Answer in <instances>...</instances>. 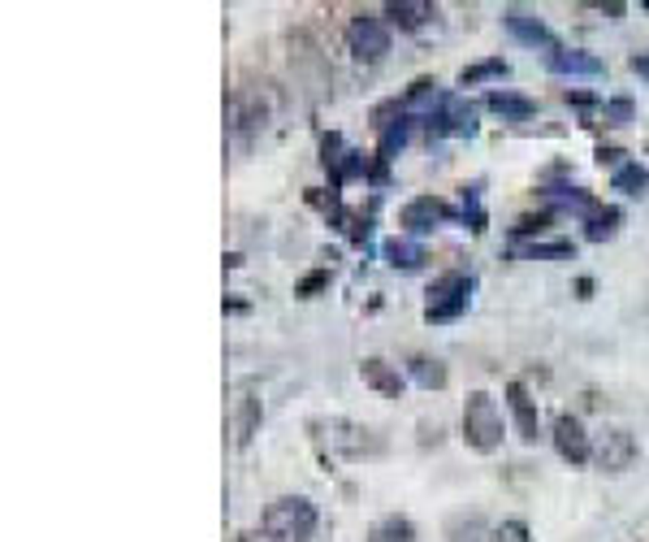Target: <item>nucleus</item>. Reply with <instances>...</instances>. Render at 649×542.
Listing matches in <instances>:
<instances>
[{
  "label": "nucleus",
  "mask_w": 649,
  "mask_h": 542,
  "mask_svg": "<svg viewBox=\"0 0 649 542\" xmlns=\"http://www.w3.org/2000/svg\"><path fill=\"white\" fill-rule=\"evenodd\" d=\"M502 27L516 35L519 44H528V48H550V53L558 48V44H554V35H550V27H546L541 18L524 13V9H507V13H502Z\"/></svg>",
  "instance_id": "9b49d317"
},
{
  "label": "nucleus",
  "mask_w": 649,
  "mask_h": 542,
  "mask_svg": "<svg viewBox=\"0 0 649 542\" xmlns=\"http://www.w3.org/2000/svg\"><path fill=\"white\" fill-rule=\"evenodd\" d=\"M546 222H550V213H541V217H519V226H516V235H541L546 231Z\"/></svg>",
  "instance_id": "c85d7f7f"
},
{
  "label": "nucleus",
  "mask_w": 649,
  "mask_h": 542,
  "mask_svg": "<svg viewBox=\"0 0 649 542\" xmlns=\"http://www.w3.org/2000/svg\"><path fill=\"white\" fill-rule=\"evenodd\" d=\"M368 542H416V525H412L407 516L389 512V516H381V521L368 525Z\"/></svg>",
  "instance_id": "f3484780"
},
{
  "label": "nucleus",
  "mask_w": 649,
  "mask_h": 542,
  "mask_svg": "<svg viewBox=\"0 0 649 542\" xmlns=\"http://www.w3.org/2000/svg\"><path fill=\"white\" fill-rule=\"evenodd\" d=\"M324 287H329V270H316V273H308V278L294 287V295H299V300H312V295L324 291Z\"/></svg>",
  "instance_id": "cd10ccee"
},
{
  "label": "nucleus",
  "mask_w": 649,
  "mask_h": 542,
  "mask_svg": "<svg viewBox=\"0 0 649 542\" xmlns=\"http://www.w3.org/2000/svg\"><path fill=\"white\" fill-rule=\"evenodd\" d=\"M381 18H386V27H398V31H421L424 22L437 18V9L424 4V0H389L381 9Z\"/></svg>",
  "instance_id": "4468645a"
},
{
  "label": "nucleus",
  "mask_w": 649,
  "mask_h": 542,
  "mask_svg": "<svg viewBox=\"0 0 649 542\" xmlns=\"http://www.w3.org/2000/svg\"><path fill=\"white\" fill-rule=\"evenodd\" d=\"M489 542H537V538H533V530H528L524 521H502V525L489 534Z\"/></svg>",
  "instance_id": "a878e982"
},
{
  "label": "nucleus",
  "mask_w": 649,
  "mask_h": 542,
  "mask_svg": "<svg viewBox=\"0 0 649 542\" xmlns=\"http://www.w3.org/2000/svg\"><path fill=\"white\" fill-rule=\"evenodd\" d=\"M472 295V278L468 273H442L433 287H429V304H424V321H454Z\"/></svg>",
  "instance_id": "7ed1b4c3"
},
{
  "label": "nucleus",
  "mask_w": 649,
  "mask_h": 542,
  "mask_svg": "<svg viewBox=\"0 0 649 542\" xmlns=\"http://www.w3.org/2000/svg\"><path fill=\"white\" fill-rule=\"evenodd\" d=\"M619 226V208H597L593 217H589V231L584 235L593 239V243H602V239H611Z\"/></svg>",
  "instance_id": "b1692460"
},
{
  "label": "nucleus",
  "mask_w": 649,
  "mask_h": 542,
  "mask_svg": "<svg viewBox=\"0 0 649 542\" xmlns=\"http://www.w3.org/2000/svg\"><path fill=\"white\" fill-rule=\"evenodd\" d=\"M550 439H554V451H558L567 465H589V460H593V442H589V434H584L581 417H572V412L554 417Z\"/></svg>",
  "instance_id": "1a4fd4ad"
},
{
  "label": "nucleus",
  "mask_w": 649,
  "mask_h": 542,
  "mask_svg": "<svg viewBox=\"0 0 649 542\" xmlns=\"http://www.w3.org/2000/svg\"><path fill=\"white\" fill-rule=\"evenodd\" d=\"M407 373L421 382L424 391H442V386H446V377H451L442 360H429V356H412V360H407Z\"/></svg>",
  "instance_id": "aec40b11"
},
{
  "label": "nucleus",
  "mask_w": 649,
  "mask_h": 542,
  "mask_svg": "<svg viewBox=\"0 0 649 542\" xmlns=\"http://www.w3.org/2000/svg\"><path fill=\"white\" fill-rule=\"evenodd\" d=\"M359 377H364V386H373L377 395H386V400H398L403 395V373L386 365V360H377V356H368L364 365H359Z\"/></svg>",
  "instance_id": "2eb2a0df"
},
{
  "label": "nucleus",
  "mask_w": 649,
  "mask_h": 542,
  "mask_svg": "<svg viewBox=\"0 0 649 542\" xmlns=\"http://www.w3.org/2000/svg\"><path fill=\"white\" fill-rule=\"evenodd\" d=\"M649 182V174L641 170V166H623V170H615V191H641Z\"/></svg>",
  "instance_id": "bb28decb"
},
{
  "label": "nucleus",
  "mask_w": 649,
  "mask_h": 542,
  "mask_svg": "<svg viewBox=\"0 0 649 542\" xmlns=\"http://www.w3.org/2000/svg\"><path fill=\"white\" fill-rule=\"evenodd\" d=\"M489 78H507V61L502 57H489V61L459 69V87H477V83H489Z\"/></svg>",
  "instance_id": "412c9836"
},
{
  "label": "nucleus",
  "mask_w": 649,
  "mask_h": 542,
  "mask_svg": "<svg viewBox=\"0 0 649 542\" xmlns=\"http://www.w3.org/2000/svg\"><path fill=\"white\" fill-rule=\"evenodd\" d=\"M463 442L472 451H485V456L502 447V412L485 391H472L468 404H463Z\"/></svg>",
  "instance_id": "f03ea898"
},
{
  "label": "nucleus",
  "mask_w": 649,
  "mask_h": 542,
  "mask_svg": "<svg viewBox=\"0 0 649 542\" xmlns=\"http://www.w3.org/2000/svg\"><path fill=\"white\" fill-rule=\"evenodd\" d=\"M407 139H412V117H407V113H398L386 131H381V148H377V157H381V161L398 157V152L407 148Z\"/></svg>",
  "instance_id": "6ab92c4d"
},
{
  "label": "nucleus",
  "mask_w": 649,
  "mask_h": 542,
  "mask_svg": "<svg viewBox=\"0 0 649 542\" xmlns=\"http://www.w3.org/2000/svg\"><path fill=\"white\" fill-rule=\"evenodd\" d=\"M628 66L637 69V74H641V78H649V53H637V57H632V61H628Z\"/></svg>",
  "instance_id": "7c9ffc66"
},
{
  "label": "nucleus",
  "mask_w": 649,
  "mask_h": 542,
  "mask_svg": "<svg viewBox=\"0 0 649 542\" xmlns=\"http://www.w3.org/2000/svg\"><path fill=\"white\" fill-rule=\"evenodd\" d=\"M226 122H229V131H234V139H252L268 122V104L252 87H234L229 104H226Z\"/></svg>",
  "instance_id": "39448f33"
},
{
  "label": "nucleus",
  "mask_w": 649,
  "mask_h": 542,
  "mask_svg": "<svg viewBox=\"0 0 649 542\" xmlns=\"http://www.w3.org/2000/svg\"><path fill=\"white\" fill-rule=\"evenodd\" d=\"M347 48L356 53L359 61H381L389 53L386 18H377V13H356L351 27H347Z\"/></svg>",
  "instance_id": "20e7f679"
},
{
  "label": "nucleus",
  "mask_w": 649,
  "mask_h": 542,
  "mask_svg": "<svg viewBox=\"0 0 649 542\" xmlns=\"http://www.w3.org/2000/svg\"><path fill=\"white\" fill-rule=\"evenodd\" d=\"M238 542H273L264 530H252V534H238Z\"/></svg>",
  "instance_id": "473e14b6"
},
{
  "label": "nucleus",
  "mask_w": 649,
  "mask_h": 542,
  "mask_svg": "<svg viewBox=\"0 0 649 542\" xmlns=\"http://www.w3.org/2000/svg\"><path fill=\"white\" fill-rule=\"evenodd\" d=\"M329 174H333V187L351 182V178H359V174L368 178V157H364V152H342V161H338Z\"/></svg>",
  "instance_id": "5701e85b"
},
{
  "label": "nucleus",
  "mask_w": 649,
  "mask_h": 542,
  "mask_svg": "<svg viewBox=\"0 0 649 542\" xmlns=\"http://www.w3.org/2000/svg\"><path fill=\"white\" fill-rule=\"evenodd\" d=\"M623 157H628L623 148H597V161H602V166H619V170H623Z\"/></svg>",
  "instance_id": "c756f323"
},
{
  "label": "nucleus",
  "mask_w": 649,
  "mask_h": 542,
  "mask_svg": "<svg viewBox=\"0 0 649 542\" xmlns=\"http://www.w3.org/2000/svg\"><path fill=\"white\" fill-rule=\"evenodd\" d=\"M485 104L498 113V117H507V122H528L533 113H537V101L533 96H519V92H489L485 96Z\"/></svg>",
  "instance_id": "dca6fc26"
},
{
  "label": "nucleus",
  "mask_w": 649,
  "mask_h": 542,
  "mask_svg": "<svg viewBox=\"0 0 649 542\" xmlns=\"http://www.w3.org/2000/svg\"><path fill=\"white\" fill-rule=\"evenodd\" d=\"M454 217V208L446 200H437V196H416V200H407L398 208V226L407 231V235H433L437 226H446Z\"/></svg>",
  "instance_id": "423d86ee"
},
{
  "label": "nucleus",
  "mask_w": 649,
  "mask_h": 542,
  "mask_svg": "<svg viewBox=\"0 0 649 542\" xmlns=\"http://www.w3.org/2000/svg\"><path fill=\"white\" fill-rule=\"evenodd\" d=\"M567 104H581V109H589L593 96H589V92H567Z\"/></svg>",
  "instance_id": "2f4dec72"
},
{
  "label": "nucleus",
  "mask_w": 649,
  "mask_h": 542,
  "mask_svg": "<svg viewBox=\"0 0 649 542\" xmlns=\"http://www.w3.org/2000/svg\"><path fill=\"white\" fill-rule=\"evenodd\" d=\"M316 525H321L316 504L303 499V495H282V499H273L264 508V516H260V530L273 542H308L316 534Z\"/></svg>",
  "instance_id": "f257e3e1"
},
{
  "label": "nucleus",
  "mask_w": 649,
  "mask_h": 542,
  "mask_svg": "<svg viewBox=\"0 0 649 542\" xmlns=\"http://www.w3.org/2000/svg\"><path fill=\"white\" fill-rule=\"evenodd\" d=\"M524 256H533V261H554V256H576V243H567V239H554V243H528V247H524Z\"/></svg>",
  "instance_id": "393cba45"
},
{
  "label": "nucleus",
  "mask_w": 649,
  "mask_h": 542,
  "mask_svg": "<svg viewBox=\"0 0 649 542\" xmlns=\"http://www.w3.org/2000/svg\"><path fill=\"white\" fill-rule=\"evenodd\" d=\"M260 421H264V404H260L256 386H243L238 395H234V404H229V442L243 451V447H252V439L260 434Z\"/></svg>",
  "instance_id": "0eeeda50"
},
{
  "label": "nucleus",
  "mask_w": 649,
  "mask_h": 542,
  "mask_svg": "<svg viewBox=\"0 0 649 542\" xmlns=\"http://www.w3.org/2000/svg\"><path fill=\"white\" fill-rule=\"evenodd\" d=\"M324 442H329V451H338V456H347V460L377 456V451H381V442L373 439V430L351 425V421H324Z\"/></svg>",
  "instance_id": "6e6552de"
},
{
  "label": "nucleus",
  "mask_w": 649,
  "mask_h": 542,
  "mask_svg": "<svg viewBox=\"0 0 649 542\" xmlns=\"http://www.w3.org/2000/svg\"><path fill=\"white\" fill-rule=\"evenodd\" d=\"M546 69L550 74H589V78H597V74H606L602 66V57H593V53H584V48H554L546 53Z\"/></svg>",
  "instance_id": "ddd939ff"
},
{
  "label": "nucleus",
  "mask_w": 649,
  "mask_h": 542,
  "mask_svg": "<svg viewBox=\"0 0 649 542\" xmlns=\"http://www.w3.org/2000/svg\"><path fill=\"white\" fill-rule=\"evenodd\" d=\"M602 117H606V126H628V122H637V101L632 96H611L602 104Z\"/></svg>",
  "instance_id": "4be33fe9"
},
{
  "label": "nucleus",
  "mask_w": 649,
  "mask_h": 542,
  "mask_svg": "<svg viewBox=\"0 0 649 542\" xmlns=\"http://www.w3.org/2000/svg\"><path fill=\"white\" fill-rule=\"evenodd\" d=\"M632 460H637V439H632L628 430H606V434H597V442H593V465H597V469L623 473V469H632Z\"/></svg>",
  "instance_id": "9d476101"
},
{
  "label": "nucleus",
  "mask_w": 649,
  "mask_h": 542,
  "mask_svg": "<svg viewBox=\"0 0 649 542\" xmlns=\"http://www.w3.org/2000/svg\"><path fill=\"white\" fill-rule=\"evenodd\" d=\"M507 408H511V417H516L519 439H524V442L541 439V417H537V404H533V395H528L519 382H507Z\"/></svg>",
  "instance_id": "f8f14e48"
},
{
  "label": "nucleus",
  "mask_w": 649,
  "mask_h": 542,
  "mask_svg": "<svg viewBox=\"0 0 649 542\" xmlns=\"http://www.w3.org/2000/svg\"><path fill=\"white\" fill-rule=\"evenodd\" d=\"M381 252H386V261L394 265V270H421L424 261H429L416 239H398V235L386 239V247H381Z\"/></svg>",
  "instance_id": "a211bd4d"
}]
</instances>
